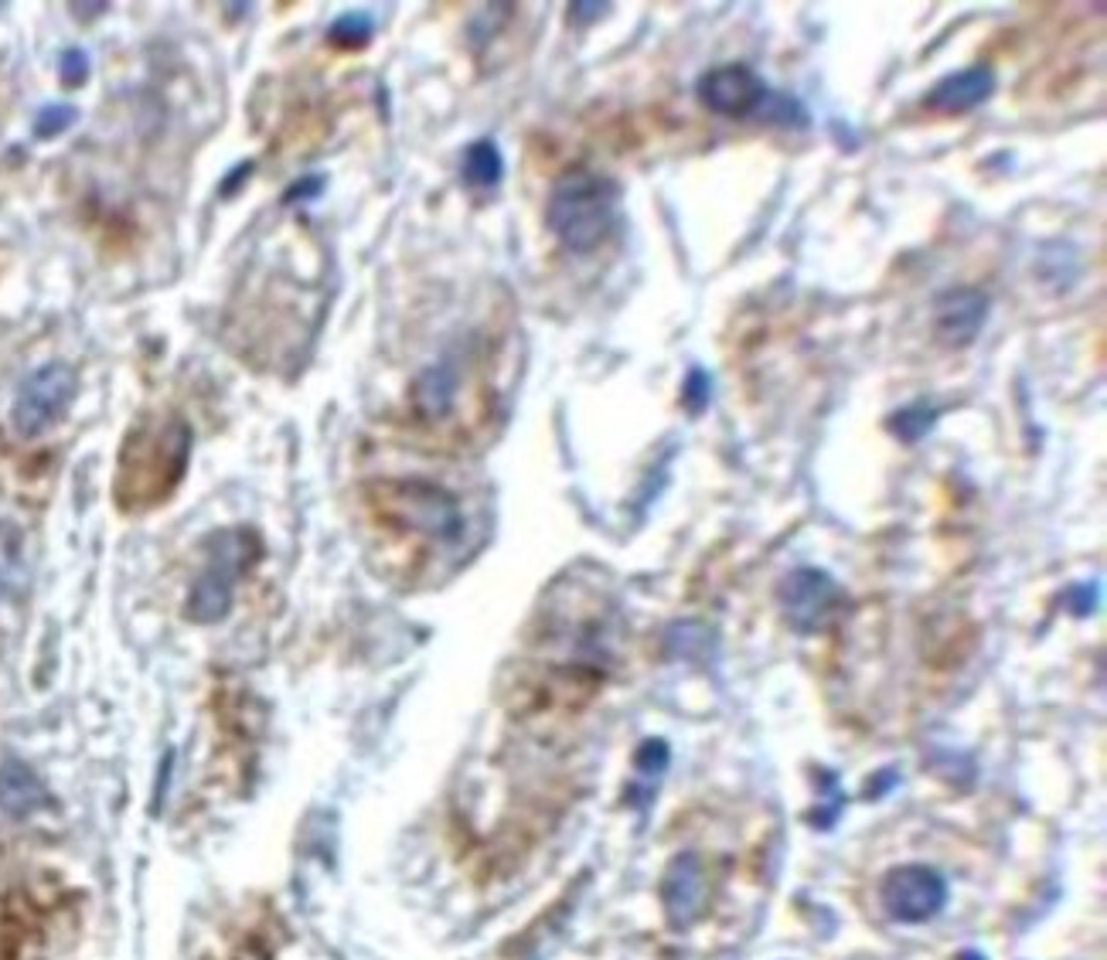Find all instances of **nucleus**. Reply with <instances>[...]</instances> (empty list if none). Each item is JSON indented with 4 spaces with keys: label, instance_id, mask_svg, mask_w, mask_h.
<instances>
[{
    "label": "nucleus",
    "instance_id": "nucleus-1",
    "mask_svg": "<svg viewBox=\"0 0 1107 960\" xmlns=\"http://www.w3.org/2000/svg\"><path fill=\"white\" fill-rule=\"evenodd\" d=\"M191 426L174 413L140 416L120 446L113 497L120 512H150L164 504L184 481Z\"/></svg>",
    "mask_w": 1107,
    "mask_h": 960
},
{
    "label": "nucleus",
    "instance_id": "nucleus-2",
    "mask_svg": "<svg viewBox=\"0 0 1107 960\" xmlns=\"http://www.w3.org/2000/svg\"><path fill=\"white\" fill-rule=\"evenodd\" d=\"M621 219V184L607 174H596L586 168H576L563 174L549 194L545 205V225L570 252L600 249L617 229Z\"/></svg>",
    "mask_w": 1107,
    "mask_h": 960
},
{
    "label": "nucleus",
    "instance_id": "nucleus-3",
    "mask_svg": "<svg viewBox=\"0 0 1107 960\" xmlns=\"http://www.w3.org/2000/svg\"><path fill=\"white\" fill-rule=\"evenodd\" d=\"M375 515L402 532L430 542H457L464 535V512L454 494L430 481H379L369 487Z\"/></svg>",
    "mask_w": 1107,
    "mask_h": 960
},
{
    "label": "nucleus",
    "instance_id": "nucleus-4",
    "mask_svg": "<svg viewBox=\"0 0 1107 960\" xmlns=\"http://www.w3.org/2000/svg\"><path fill=\"white\" fill-rule=\"evenodd\" d=\"M263 555V542L249 528H225L209 538V559L188 593V617L194 624H219L232 610V593L242 573Z\"/></svg>",
    "mask_w": 1107,
    "mask_h": 960
},
{
    "label": "nucleus",
    "instance_id": "nucleus-5",
    "mask_svg": "<svg viewBox=\"0 0 1107 960\" xmlns=\"http://www.w3.org/2000/svg\"><path fill=\"white\" fill-rule=\"evenodd\" d=\"M72 398H76V375L69 365L56 362V365L38 368L14 398V410H11L14 433L24 439L41 436L48 426H56L66 416Z\"/></svg>",
    "mask_w": 1107,
    "mask_h": 960
},
{
    "label": "nucleus",
    "instance_id": "nucleus-6",
    "mask_svg": "<svg viewBox=\"0 0 1107 960\" xmlns=\"http://www.w3.org/2000/svg\"><path fill=\"white\" fill-rule=\"evenodd\" d=\"M695 92L702 107L729 120L764 113L771 99V85L749 65H716L698 79Z\"/></svg>",
    "mask_w": 1107,
    "mask_h": 960
},
{
    "label": "nucleus",
    "instance_id": "nucleus-7",
    "mask_svg": "<svg viewBox=\"0 0 1107 960\" xmlns=\"http://www.w3.org/2000/svg\"><path fill=\"white\" fill-rule=\"evenodd\" d=\"M988 321V293L978 286H950L934 300V331L947 347H968Z\"/></svg>",
    "mask_w": 1107,
    "mask_h": 960
},
{
    "label": "nucleus",
    "instance_id": "nucleus-8",
    "mask_svg": "<svg viewBox=\"0 0 1107 960\" xmlns=\"http://www.w3.org/2000/svg\"><path fill=\"white\" fill-rule=\"evenodd\" d=\"M461 385H464V372L457 358H440L430 368L420 372V378L413 382L410 402H413V413L423 423H440L450 413L457 410V398H461Z\"/></svg>",
    "mask_w": 1107,
    "mask_h": 960
},
{
    "label": "nucleus",
    "instance_id": "nucleus-9",
    "mask_svg": "<svg viewBox=\"0 0 1107 960\" xmlns=\"http://www.w3.org/2000/svg\"><path fill=\"white\" fill-rule=\"evenodd\" d=\"M992 92H995V72L988 65H972V69H962V72L940 79L927 92L924 107L934 113H944V117H958V113L978 110L985 99H992Z\"/></svg>",
    "mask_w": 1107,
    "mask_h": 960
},
{
    "label": "nucleus",
    "instance_id": "nucleus-10",
    "mask_svg": "<svg viewBox=\"0 0 1107 960\" xmlns=\"http://www.w3.org/2000/svg\"><path fill=\"white\" fill-rule=\"evenodd\" d=\"M784 593H787V606H791L794 620H801L804 610H812V614L825 610L828 599L835 596V583L818 569H801V573L787 576Z\"/></svg>",
    "mask_w": 1107,
    "mask_h": 960
},
{
    "label": "nucleus",
    "instance_id": "nucleus-11",
    "mask_svg": "<svg viewBox=\"0 0 1107 960\" xmlns=\"http://www.w3.org/2000/svg\"><path fill=\"white\" fill-rule=\"evenodd\" d=\"M464 181L477 191H487V188H497L501 174H505V161H501V150L494 140H474L467 150H464Z\"/></svg>",
    "mask_w": 1107,
    "mask_h": 960
},
{
    "label": "nucleus",
    "instance_id": "nucleus-12",
    "mask_svg": "<svg viewBox=\"0 0 1107 960\" xmlns=\"http://www.w3.org/2000/svg\"><path fill=\"white\" fill-rule=\"evenodd\" d=\"M38 784L34 777L24 770V767H4L0 770V807H8V811L21 815L28 811V807L38 804Z\"/></svg>",
    "mask_w": 1107,
    "mask_h": 960
},
{
    "label": "nucleus",
    "instance_id": "nucleus-13",
    "mask_svg": "<svg viewBox=\"0 0 1107 960\" xmlns=\"http://www.w3.org/2000/svg\"><path fill=\"white\" fill-rule=\"evenodd\" d=\"M372 31H375L372 14H365V11H348V14H341V18L331 24L328 38H331V44H338V48H362V44L372 41Z\"/></svg>",
    "mask_w": 1107,
    "mask_h": 960
},
{
    "label": "nucleus",
    "instance_id": "nucleus-14",
    "mask_svg": "<svg viewBox=\"0 0 1107 960\" xmlns=\"http://www.w3.org/2000/svg\"><path fill=\"white\" fill-rule=\"evenodd\" d=\"M934 410H927V406H910V410H903V413H896L893 416V423H889V430L903 439V443H917L930 426H934Z\"/></svg>",
    "mask_w": 1107,
    "mask_h": 960
},
{
    "label": "nucleus",
    "instance_id": "nucleus-15",
    "mask_svg": "<svg viewBox=\"0 0 1107 960\" xmlns=\"http://www.w3.org/2000/svg\"><path fill=\"white\" fill-rule=\"evenodd\" d=\"M710 398H713V382H710V375L702 372V368H692V372H688V378H685V388H682V402H685V410L698 416L702 410L710 406Z\"/></svg>",
    "mask_w": 1107,
    "mask_h": 960
},
{
    "label": "nucleus",
    "instance_id": "nucleus-16",
    "mask_svg": "<svg viewBox=\"0 0 1107 960\" xmlns=\"http://www.w3.org/2000/svg\"><path fill=\"white\" fill-rule=\"evenodd\" d=\"M76 123V110L72 107H48V110H41L38 113V120H34V133L38 137H59L66 127H72Z\"/></svg>",
    "mask_w": 1107,
    "mask_h": 960
},
{
    "label": "nucleus",
    "instance_id": "nucleus-17",
    "mask_svg": "<svg viewBox=\"0 0 1107 960\" xmlns=\"http://www.w3.org/2000/svg\"><path fill=\"white\" fill-rule=\"evenodd\" d=\"M85 75H89V62H85V55L79 52V48H76V52H66V59H62V82H66V85H82Z\"/></svg>",
    "mask_w": 1107,
    "mask_h": 960
},
{
    "label": "nucleus",
    "instance_id": "nucleus-18",
    "mask_svg": "<svg viewBox=\"0 0 1107 960\" xmlns=\"http://www.w3.org/2000/svg\"><path fill=\"white\" fill-rule=\"evenodd\" d=\"M603 8H607V4H573V18L580 21V18H600L603 14Z\"/></svg>",
    "mask_w": 1107,
    "mask_h": 960
}]
</instances>
